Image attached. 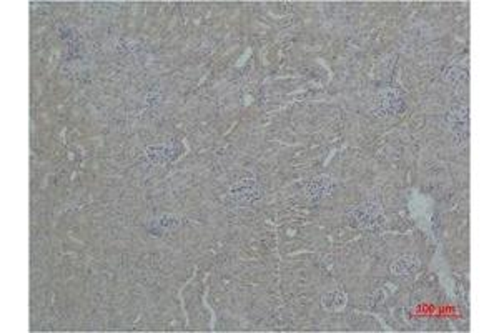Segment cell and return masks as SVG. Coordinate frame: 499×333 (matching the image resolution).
I'll return each instance as SVG.
<instances>
[{
    "instance_id": "277c9868",
    "label": "cell",
    "mask_w": 499,
    "mask_h": 333,
    "mask_svg": "<svg viewBox=\"0 0 499 333\" xmlns=\"http://www.w3.org/2000/svg\"><path fill=\"white\" fill-rule=\"evenodd\" d=\"M371 109H373V114L376 117H391V115L405 112V100L396 90L388 89L374 97Z\"/></svg>"
},
{
    "instance_id": "6da1fadb",
    "label": "cell",
    "mask_w": 499,
    "mask_h": 333,
    "mask_svg": "<svg viewBox=\"0 0 499 333\" xmlns=\"http://www.w3.org/2000/svg\"><path fill=\"white\" fill-rule=\"evenodd\" d=\"M345 219L351 227L361 230H370V232H378L386 224V217L383 208L374 202H363V204L351 205L346 208Z\"/></svg>"
},
{
    "instance_id": "5b68a950",
    "label": "cell",
    "mask_w": 499,
    "mask_h": 333,
    "mask_svg": "<svg viewBox=\"0 0 499 333\" xmlns=\"http://www.w3.org/2000/svg\"><path fill=\"white\" fill-rule=\"evenodd\" d=\"M305 195L313 202H319L323 198L331 195V192L335 190V180L328 175H318L310 178L305 184Z\"/></svg>"
},
{
    "instance_id": "9c48e42d",
    "label": "cell",
    "mask_w": 499,
    "mask_h": 333,
    "mask_svg": "<svg viewBox=\"0 0 499 333\" xmlns=\"http://www.w3.org/2000/svg\"><path fill=\"white\" fill-rule=\"evenodd\" d=\"M346 300H348V297L345 292L335 290L323 295L321 305L326 312H341L346 307Z\"/></svg>"
},
{
    "instance_id": "ba28073f",
    "label": "cell",
    "mask_w": 499,
    "mask_h": 333,
    "mask_svg": "<svg viewBox=\"0 0 499 333\" xmlns=\"http://www.w3.org/2000/svg\"><path fill=\"white\" fill-rule=\"evenodd\" d=\"M419 268V259L414 255H401L391 264V273L393 275H410Z\"/></svg>"
},
{
    "instance_id": "30bf717a",
    "label": "cell",
    "mask_w": 499,
    "mask_h": 333,
    "mask_svg": "<svg viewBox=\"0 0 499 333\" xmlns=\"http://www.w3.org/2000/svg\"><path fill=\"white\" fill-rule=\"evenodd\" d=\"M153 224H155V230L160 228V232H167V230H171V228L177 227V225L180 224V220L175 215H163V217H160L158 220H155Z\"/></svg>"
},
{
    "instance_id": "8992f818",
    "label": "cell",
    "mask_w": 499,
    "mask_h": 333,
    "mask_svg": "<svg viewBox=\"0 0 499 333\" xmlns=\"http://www.w3.org/2000/svg\"><path fill=\"white\" fill-rule=\"evenodd\" d=\"M147 158L151 162V164L157 165H165L173 162L175 158L178 157L180 147L177 144H160V145H151L147 149Z\"/></svg>"
},
{
    "instance_id": "52a82bcc",
    "label": "cell",
    "mask_w": 499,
    "mask_h": 333,
    "mask_svg": "<svg viewBox=\"0 0 499 333\" xmlns=\"http://www.w3.org/2000/svg\"><path fill=\"white\" fill-rule=\"evenodd\" d=\"M468 77H469L468 63L466 62L463 63L459 61L451 62L445 69V72H443V78H445L448 83H451V85H461V83L468 80Z\"/></svg>"
},
{
    "instance_id": "3957f363",
    "label": "cell",
    "mask_w": 499,
    "mask_h": 333,
    "mask_svg": "<svg viewBox=\"0 0 499 333\" xmlns=\"http://www.w3.org/2000/svg\"><path fill=\"white\" fill-rule=\"evenodd\" d=\"M263 195V190L255 178H242L229 192V202L237 207H248L258 202Z\"/></svg>"
},
{
    "instance_id": "7a4b0ae2",
    "label": "cell",
    "mask_w": 499,
    "mask_h": 333,
    "mask_svg": "<svg viewBox=\"0 0 499 333\" xmlns=\"http://www.w3.org/2000/svg\"><path fill=\"white\" fill-rule=\"evenodd\" d=\"M446 125H448L451 137H453L454 144L465 145L469 137V109L466 105L458 104L453 105L446 112Z\"/></svg>"
}]
</instances>
